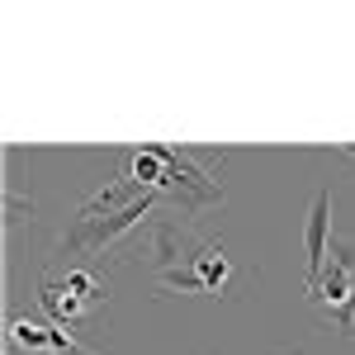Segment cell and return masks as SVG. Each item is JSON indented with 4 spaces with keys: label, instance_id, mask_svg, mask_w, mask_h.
<instances>
[{
    "label": "cell",
    "instance_id": "1",
    "mask_svg": "<svg viewBox=\"0 0 355 355\" xmlns=\"http://www.w3.org/2000/svg\"><path fill=\"white\" fill-rule=\"evenodd\" d=\"M303 294L313 303L318 322L355 336V246L351 242H331V266L322 270V279L303 284Z\"/></svg>",
    "mask_w": 355,
    "mask_h": 355
},
{
    "label": "cell",
    "instance_id": "2",
    "mask_svg": "<svg viewBox=\"0 0 355 355\" xmlns=\"http://www.w3.org/2000/svg\"><path fill=\"white\" fill-rule=\"evenodd\" d=\"M204 246H209V242L194 232L190 223H180V218H152V261H157V275L175 270V266H194Z\"/></svg>",
    "mask_w": 355,
    "mask_h": 355
},
{
    "label": "cell",
    "instance_id": "3",
    "mask_svg": "<svg viewBox=\"0 0 355 355\" xmlns=\"http://www.w3.org/2000/svg\"><path fill=\"white\" fill-rule=\"evenodd\" d=\"M327 237H331V185L313 194L308 218H303V256H308V284L327 270Z\"/></svg>",
    "mask_w": 355,
    "mask_h": 355
},
{
    "label": "cell",
    "instance_id": "4",
    "mask_svg": "<svg viewBox=\"0 0 355 355\" xmlns=\"http://www.w3.org/2000/svg\"><path fill=\"white\" fill-rule=\"evenodd\" d=\"M38 303H43V308L57 318V327H76V322L85 318V303L76 299V294H71L57 275H48V279L38 284Z\"/></svg>",
    "mask_w": 355,
    "mask_h": 355
},
{
    "label": "cell",
    "instance_id": "5",
    "mask_svg": "<svg viewBox=\"0 0 355 355\" xmlns=\"http://www.w3.org/2000/svg\"><path fill=\"white\" fill-rule=\"evenodd\" d=\"M166 152L171 147H142V152H133V162H128V180H137L142 190H162L166 180Z\"/></svg>",
    "mask_w": 355,
    "mask_h": 355
},
{
    "label": "cell",
    "instance_id": "6",
    "mask_svg": "<svg viewBox=\"0 0 355 355\" xmlns=\"http://www.w3.org/2000/svg\"><path fill=\"white\" fill-rule=\"evenodd\" d=\"M194 270H199V279H204V294H223V284L232 279V266H227V256H223L218 242H209L204 251H199Z\"/></svg>",
    "mask_w": 355,
    "mask_h": 355
},
{
    "label": "cell",
    "instance_id": "7",
    "mask_svg": "<svg viewBox=\"0 0 355 355\" xmlns=\"http://www.w3.org/2000/svg\"><path fill=\"white\" fill-rule=\"evenodd\" d=\"M57 279H62V284H67L85 308H100V303L110 299V294H105V279H100V275H90V270H62Z\"/></svg>",
    "mask_w": 355,
    "mask_h": 355
},
{
    "label": "cell",
    "instance_id": "8",
    "mask_svg": "<svg viewBox=\"0 0 355 355\" xmlns=\"http://www.w3.org/2000/svg\"><path fill=\"white\" fill-rule=\"evenodd\" d=\"M157 284H162V289H185V294H204V279H199V270H194V266H175V270L157 275Z\"/></svg>",
    "mask_w": 355,
    "mask_h": 355
}]
</instances>
